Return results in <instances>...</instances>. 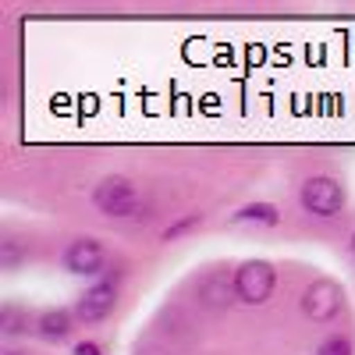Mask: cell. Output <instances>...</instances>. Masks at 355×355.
Returning a JSON list of instances; mask_svg holds the SVG:
<instances>
[{"label":"cell","instance_id":"obj_14","mask_svg":"<svg viewBox=\"0 0 355 355\" xmlns=\"http://www.w3.org/2000/svg\"><path fill=\"white\" fill-rule=\"evenodd\" d=\"M132 355H167L160 345H153V341H142V345H135V352Z\"/></svg>","mask_w":355,"mask_h":355},{"label":"cell","instance_id":"obj_6","mask_svg":"<svg viewBox=\"0 0 355 355\" xmlns=\"http://www.w3.org/2000/svg\"><path fill=\"white\" fill-rule=\"evenodd\" d=\"M107 263V252L96 239H75L64 249V266L71 274H100Z\"/></svg>","mask_w":355,"mask_h":355},{"label":"cell","instance_id":"obj_11","mask_svg":"<svg viewBox=\"0 0 355 355\" xmlns=\"http://www.w3.org/2000/svg\"><path fill=\"white\" fill-rule=\"evenodd\" d=\"M25 323H28V316H25L21 309H15V306H4V309H0V334H4V338L21 334Z\"/></svg>","mask_w":355,"mask_h":355},{"label":"cell","instance_id":"obj_12","mask_svg":"<svg viewBox=\"0 0 355 355\" xmlns=\"http://www.w3.org/2000/svg\"><path fill=\"white\" fill-rule=\"evenodd\" d=\"M316 355H352V341L345 334H331V338H323Z\"/></svg>","mask_w":355,"mask_h":355},{"label":"cell","instance_id":"obj_17","mask_svg":"<svg viewBox=\"0 0 355 355\" xmlns=\"http://www.w3.org/2000/svg\"><path fill=\"white\" fill-rule=\"evenodd\" d=\"M11 355H15V352H11Z\"/></svg>","mask_w":355,"mask_h":355},{"label":"cell","instance_id":"obj_7","mask_svg":"<svg viewBox=\"0 0 355 355\" xmlns=\"http://www.w3.org/2000/svg\"><path fill=\"white\" fill-rule=\"evenodd\" d=\"M239 299V288H234V277H227V270H210L199 281V302L210 309H224Z\"/></svg>","mask_w":355,"mask_h":355},{"label":"cell","instance_id":"obj_3","mask_svg":"<svg viewBox=\"0 0 355 355\" xmlns=\"http://www.w3.org/2000/svg\"><path fill=\"white\" fill-rule=\"evenodd\" d=\"M302 206L313 217H334L345 206V185L331 174H316L302 185Z\"/></svg>","mask_w":355,"mask_h":355},{"label":"cell","instance_id":"obj_8","mask_svg":"<svg viewBox=\"0 0 355 355\" xmlns=\"http://www.w3.org/2000/svg\"><path fill=\"white\" fill-rule=\"evenodd\" d=\"M75 313H68V309H50V313H43L40 316V323H36V331H40V338H46V341H64L71 331H75Z\"/></svg>","mask_w":355,"mask_h":355},{"label":"cell","instance_id":"obj_9","mask_svg":"<svg viewBox=\"0 0 355 355\" xmlns=\"http://www.w3.org/2000/svg\"><path fill=\"white\" fill-rule=\"evenodd\" d=\"M277 220H281V214H277L274 202H249V206H242V210L234 214V224H263V227H274Z\"/></svg>","mask_w":355,"mask_h":355},{"label":"cell","instance_id":"obj_1","mask_svg":"<svg viewBox=\"0 0 355 355\" xmlns=\"http://www.w3.org/2000/svg\"><path fill=\"white\" fill-rule=\"evenodd\" d=\"M93 202H96V210L100 214H107V217H135L139 210H142V196H139V189L128 182V178H103V182L96 185V192H93Z\"/></svg>","mask_w":355,"mask_h":355},{"label":"cell","instance_id":"obj_5","mask_svg":"<svg viewBox=\"0 0 355 355\" xmlns=\"http://www.w3.org/2000/svg\"><path fill=\"white\" fill-rule=\"evenodd\" d=\"M114 306H117V288L114 284H93L75 302V316H78V323H100L114 313Z\"/></svg>","mask_w":355,"mask_h":355},{"label":"cell","instance_id":"obj_4","mask_svg":"<svg viewBox=\"0 0 355 355\" xmlns=\"http://www.w3.org/2000/svg\"><path fill=\"white\" fill-rule=\"evenodd\" d=\"M341 306H345V291H341V284L331 281V277H320V281L306 284V291H302V313H306L313 323L334 320V316L341 313Z\"/></svg>","mask_w":355,"mask_h":355},{"label":"cell","instance_id":"obj_2","mask_svg":"<svg viewBox=\"0 0 355 355\" xmlns=\"http://www.w3.org/2000/svg\"><path fill=\"white\" fill-rule=\"evenodd\" d=\"M274 266L266 263V259H249L242 263L239 270H234V288H239V302L245 306H263L266 299H270V291H274Z\"/></svg>","mask_w":355,"mask_h":355},{"label":"cell","instance_id":"obj_13","mask_svg":"<svg viewBox=\"0 0 355 355\" xmlns=\"http://www.w3.org/2000/svg\"><path fill=\"white\" fill-rule=\"evenodd\" d=\"M202 224V214H189V217H182L178 224H171L167 231H164V239L171 242V239H178V234H185V231H192V227H199Z\"/></svg>","mask_w":355,"mask_h":355},{"label":"cell","instance_id":"obj_15","mask_svg":"<svg viewBox=\"0 0 355 355\" xmlns=\"http://www.w3.org/2000/svg\"><path fill=\"white\" fill-rule=\"evenodd\" d=\"M75 355H103V348L96 341H82V345H75Z\"/></svg>","mask_w":355,"mask_h":355},{"label":"cell","instance_id":"obj_10","mask_svg":"<svg viewBox=\"0 0 355 355\" xmlns=\"http://www.w3.org/2000/svg\"><path fill=\"white\" fill-rule=\"evenodd\" d=\"M25 259H28V249L18 239H4V242H0V266H4V270H18Z\"/></svg>","mask_w":355,"mask_h":355},{"label":"cell","instance_id":"obj_16","mask_svg":"<svg viewBox=\"0 0 355 355\" xmlns=\"http://www.w3.org/2000/svg\"><path fill=\"white\" fill-rule=\"evenodd\" d=\"M352 252H355V234H352Z\"/></svg>","mask_w":355,"mask_h":355}]
</instances>
